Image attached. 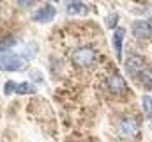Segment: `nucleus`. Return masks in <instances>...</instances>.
<instances>
[{"instance_id": "1", "label": "nucleus", "mask_w": 152, "mask_h": 142, "mask_svg": "<svg viewBox=\"0 0 152 142\" xmlns=\"http://www.w3.org/2000/svg\"><path fill=\"white\" fill-rule=\"evenodd\" d=\"M71 61L76 68H90L94 62H96V52L90 48V46H81V48H76L71 55Z\"/></svg>"}, {"instance_id": "2", "label": "nucleus", "mask_w": 152, "mask_h": 142, "mask_svg": "<svg viewBox=\"0 0 152 142\" xmlns=\"http://www.w3.org/2000/svg\"><path fill=\"white\" fill-rule=\"evenodd\" d=\"M118 137L126 142H136L140 137V128L134 119H122L118 123Z\"/></svg>"}, {"instance_id": "3", "label": "nucleus", "mask_w": 152, "mask_h": 142, "mask_svg": "<svg viewBox=\"0 0 152 142\" xmlns=\"http://www.w3.org/2000/svg\"><path fill=\"white\" fill-rule=\"evenodd\" d=\"M25 59L14 53H2L0 55V70L2 71H20L25 68Z\"/></svg>"}, {"instance_id": "4", "label": "nucleus", "mask_w": 152, "mask_h": 142, "mask_svg": "<svg viewBox=\"0 0 152 142\" xmlns=\"http://www.w3.org/2000/svg\"><path fill=\"white\" fill-rule=\"evenodd\" d=\"M4 92H5V96H9V94H34L36 87L30 82H20V84L7 82L4 87Z\"/></svg>"}, {"instance_id": "5", "label": "nucleus", "mask_w": 152, "mask_h": 142, "mask_svg": "<svg viewBox=\"0 0 152 142\" xmlns=\"http://www.w3.org/2000/svg\"><path fill=\"white\" fill-rule=\"evenodd\" d=\"M55 14H57V9H55L51 4H46V5H42L41 9L36 11L34 21H37V23H50V21L55 18Z\"/></svg>"}, {"instance_id": "6", "label": "nucleus", "mask_w": 152, "mask_h": 142, "mask_svg": "<svg viewBox=\"0 0 152 142\" xmlns=\"http://www.w3.org/2000/svg\"><path fill=\"white\" fill-rule=\"evenodd\" d=\"M133 34H134L136 39H140V41H147V39H151L152 30H151V27H149L147 21L136 20V21L133 23Z\"/></svg>"}, {"instance_id": "7", "label": "nucleus", "mask_w": 152, "mask_h": 142, "mask_svg": "<svg viewBox=\"0 0 152 142\" xmlns=\"http://www.w3.org/2000/svg\"><path fill=\"white\" fill-rule=\"evenodd\" d=\"M66 13L69 16H85L88 14V5L83 4L81 0H69L66 5Z\"/></svg>"}, {"instance_id": "8", "label": "nucleus", "mask_w": 152, "mask_h": 142, "mask_svg": "<svg viewBox=\"0 0 152 142\" xmlns=\"http://www.w3.org/2000/svg\"><path fill=\"white\" fill-rule=\"evenodd\" d=\"M108 89H110L113 94H124L126 89H127V84H126V80L122 78V75L115 73V75H112V76L108 78Z\"/></svg>"}, {"instance_id": "9", "label": "nucleus", "mask_w": 152, "mask_h": 142, "mask_svg": "<svg viewBox=\"0 0 152 142\" xmlns=\"http://www.w3.org/2000/svg\"><path fill=\"white\" fill-rule=\"evenodd\" d=\"M143 68H145V61L140 55H129V59L126 61V70L131 75H138Z\"/></svg>"}, {"instance_id": "10", "label": "nucleus", "mask_w": 152, "mask_h": 142, "mask_svg": "<svg viewBox=\"0 0 152 142\" xmlns=\"http://www.w3.org/2000/svg\"><path fill=\"white\" fill-rule=\"evenodd\" d=\"M124 36H126V29L122 27H117L113 32V50H115V57L118 61H122V41H124Z\"/></svg>"}, {"instance_id": "11", "label": "nucleus", "mask_w": 152, "mask_h": 142, "mask_svg": "<svg viewBox=\"0 0 152 142\" xmlns=\"http://www.w3.org/2000/svg\"><path fill=\"white\" fill-rule=\"evenodd\" d=\"M138 78H140V82L143 84V87H147V89H152V71L149 68H143V70L138 73Z\"/></svg>"}, {"instance_id": "12", "label": "nucleus", "mask_w": 152, "mask_h": 142, "mask_svg": "<svg viewBox=\"0 0 152 142\" xmlns=\"http://www.w3.org/2000/svg\"><path fill=\"white\" fill-rule=\"evenodd\" d=\"M142 106H143V112L147 117H152V98L151 96H143L142 98Z\"/></svg>"}, {"instance_id": "13", "label": "nucleus", "mask_w": 152, "mask_h": 142, "mask_svg": "<svg viewBox=\"0 0 152 142\" xmlns=\"http://www.w3.org/2000/svg\"><path fill=\"white\" fill-rule=\"evenodd\" d=\"M11 46H14V37H7V39H4V41H0V52L9 50Z\"/></svg>"}, {"instance_id": "14", "label": "nucleus", "mask_w": 152, "mask_h": 142, "mask_svg": "<svg viewBox=\"0 0 152 142\" xmlns=\"http://www.w3.org/2000/svg\"><path fill=\"white\" fill-rule=\"evenodd\" d=\"M117 21H118V14H110V16L106 18V27H108V29H115Z\"/></svg>"}, {"instance_id": "15", "label": "nucleus", "mask_w": 152, "mask_h": 142, "mask_svg": "<svg viewBox=\"0 0 152 142\" xmlns=\"http://www.w3.org/2000/svg\"><path fill=\"white\" fill-rule=\"evenodd\" d=\"M16 4H18L20 7H25V9H27V7H32V5L36 4V0H16Z\"/></svg>"}, {"instance_id": "16", "label": "nucleus", "mask_w": 152, "mask_h": 142, "mask_svg": "<svg viewBox=\"0 0 152 142\" xmlns=\"http://www.w3.org/2000/svg\"><path fill=\"white\" fill-rule=\"evenodd\" d=\"M147 23H149V27H151V30H152V18L149 20V21H147Z\"/></svg>"}]
</instances>
